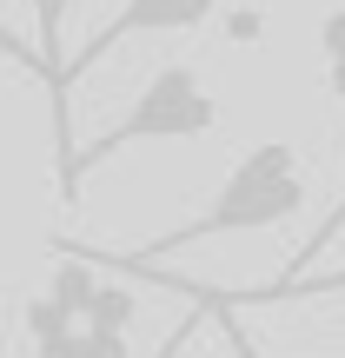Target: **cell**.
Wrapping results in <instances>:
<instances>
[{
	"label": "cell",
	"mask_w": 345,
	"mask_h": 358,
	"mask_svg": "<svg viewBox=\"0 0 345 358\" xmlns=\"http://www.w3.org/2000/svg\"><path fill=\"white\" fill-rule=\"evenodd\" d=\"M27 338H34V358H87V325H73L47 292L27 306Z\"/></svg>",
	"instance_id": "277c9868"
},
{
	"label": "cell",
	"mask_w": 345,
	"mask_h": 358,
	"mask_svg": "<svg viewBox=\"0 0 345 358\" xmlns=\"http://www.w3.org/2000/svg\"><path fill=\"white\" fill-rule=\"evenodd\" d=\"M60 7H66V0H60Z\"/></svg>",
	"instance_id": "4fadbf2b"
},
{
	"label": "cell",
	"mask_w": 345,
	"mask_h": 358,
	"mask_svg": "<svg viewBox=\"0 0 345 358\" xmlns=\"http://www.w3.org/2000/svg\"><path fill=\"white\" fill-rule=\"evenodd\" d=\"M87 358H127V338H113V332H87Z\"/></svg>",
	"instance_id": "30bf717a"
},
{
	"label": "cell",
	"mask_w": 345,
	"mask_h": 358,
	"mask_svg": "<svg viewBox=\"0 0 345 358\" xmlns=\"http://www.w3.org/2000/svg\"><path fill=\"white\" fill-rule=\"evenodd\" d=\"M47 299L66 312L73 325H87L93 319V299H100V279L87 272V259L80 252H66V259H53V285H47Z\"/></svg>",
	"instance_id": "8992f818"
},
{
	"label": "cell",
	"mask_w": 345,
	"mask_h": 358,
	"mask_svg": "<svg viewBox=\"0 0 345 358\" xmlns=\"http://www.w3.org/2000/svg\"><path fill=\"white\" fill-rule=\"evenodd\" d=\"M213 13H219V0H127V7H120L113 20H106L100 34L87 40V47L66 60V73H60V80L93 73V66H100L113 47H127V40H140V34H192V27H206Z\"/></svg>",
	"instance_id": "3957f363"
},
{
	"label": "cell",
	"mask_w": 345,
	"mask_h": 358,
	"mask_svg": "<svg viewBox=\"0 0 345 358\" xmlns=\"http://www.w3.org/2000/svg\"><path fill=\"white\" fill-rule=\"evenodd\" d=\"M213 127H219V100L206 93V80L192 73V66H160V73L133 93V106L100 133V140L66 153L60 186L80 192V179L100 173L106 159H120L127 146H146V140H199V133H213Z\"/></svg>",
	"instance_id": "7a4b0ae2"
},
{
	"label": "cell",
	"mask_w": 345,
	"mask_h": 358,
	"mask_svg": "<svg viewBox=\"0 0 345 358\" xmlns=\"http://www.w3.org/2000/svg\"><path fill=\"white\" fill-rule=\"evenodd\" d=\"M339 232H345V192H339L332 206H325V219H319V226L306 232V245H299V252H293V259H286V266H279V272L266 279V292H286V285H306V279H312V259H325V252H332V239H339Z\"/></svg>",
	"instance_id": "5b68a950"
},
{
	"label": "cell",
	"mask_w": 345,
	"mask_h": 358,
	"mask_svg": "<svg viewBox=\"0 0 345 358\" xmlns=\"http://www.w3.org/2000/svg\"><path fill=\"white\" fill-rule=\"evenodd\" d=\"M319 292H345V266L339 272H319V279H306V285H293V292H226V299H219V306H226V312H239V306H286V299H319Z\"/></svg>",
	"instance_id": "52a82bcc"
},
{
	"label": "cell",
	"mask_w": 345,
	"mask_h": 358,
	"mask_svg": "<svg viewBox=\"0 0 345 358\" xmlns=\"http://www.w3.org/2000/svg\"><path fill=\"white\" fill-rule=\"evenodd\" d=\"M192 332H199V319H186V325H179V332L167 338V345H160V358H179V352H186V338H192Z\"/></svg>",
	"instance_id": "8fae6325"
},
{
	"label": "cell",
	"mask_w": 345,
	"mask_h": 358,
	"mask_svg": "<svg viewBox=\"0 0 345 358\" xmlns=\"http://www.w3.org/2000/svg\"><path fill=\"white\" fill-rule=\"evenodd\" d=\"M53 13H60V0H53Z\"/></svg>",
	"instance_id": "7c38bea8"
},
{
	"label": "cell",
	"mask_w": 345,
	"mask_h": 358,
	"mask_svg": "<svg viewBox=\"0 0 345 358\" xmlns=\"http://www.w3.org/2000/svg\"><path fill=\"white\" fill-rule=\"evenodd\" d=\"M319 47H325V87H332L339 100H345V7H339V13H325Z\"/></svg>",
	"instance_id": "9c48e42d"
},
{
	"label": "cell",
	"mask_w": 345,
	"mask_h": 358,
	"mask_svg": "<svg viewBox=\"0 0 345 358\" xmlns=\"http://www.w3.org/2000/svg\"><path fill=\"white\" fill-rule=\"evenodd\" d=\"M127 325H133V292H127V285H100L87 332H113V338H127Z\"/></svg>",
	"instance_id": "ba28073f"
},
{
	"label": "cell",
	"mask_w": 345,
	"mask_h": 358,
	"mask_svg": "<svg viewBox=\"0 0 345 358\" xmlns=\"http://www.w3.org/2000/svg\"><path fill=\"white\" fill-rule=\"evenodd\" d=\"M253 358H259V352H253Z\"/></svg>",
	"instance_id": "5bb4252c"
},
{
	"label": "cell",
	"mask_w": 345,
	"mask_h": 358,
	"mask_svg": "<svg viewBox=\"0 0 345 358\" xmlns=\"http://www.w3.org/2000/svg\"><path fill=\"white\" fill-rule=\"evenodd\" d=\"M299 206H306V166H299V153H293L286 140H266V146H253V153L226 173V186H219L213 199L186 219V226H173V232H160V239H146L140 252H120L113 266H120V272H153L160 259L192 252V245H206V239L286 226Z\"/></svg>",
	"instance_id": "6da1fadb"
}]
</instances>
